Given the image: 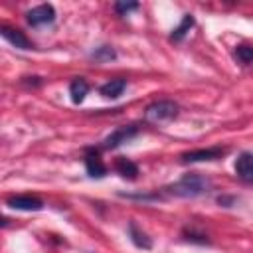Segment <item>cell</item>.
<instances>
[{
	"label": "cell",
	"mask_w": 253,
	"mask_h": 253,
	"mask_svg": "<svg viewBox=\"0 0 253 253\" xmlns=\"http://www.w3.org/2000/svg\"><path fill=\"white\" fill-rule=\"evenodd\" d=\"M87 93H89V85H87L85 79L77 77V79L71 81V85H69V95H71V101H73L75 105L83 103V99H85Z\"/></svg>",
	"instance_id": "13"
},
{
	"label": "cell",
	"mask_w": 253,
	"mask_h": 253,
	"mask_svg": "<svg viewBox=\"0 0 253 253\" xmlns=\"http://www.w3.org/2000/svg\"><path fill=\"white\" fill-rule=\"evenodd\" d=\"M115 170H117L123 178H128V180H134V178L138 176V166H136L132 160L125 158V156L117 158V162H115Z\"/></svg>",
	"instance_id": "11"
},
{
	"label": "cell",
	"mask_w": 253,
	"mask_h": 253,
	"mask_svg": "<svg viewBox=\"0 0 253 253\" xmlns=\"http://www.w3.org/2000/svg\"><path fill=\"white\" fill-rule=\"evenodd\" d=\"M126 89V81L125 79H111L107 81L105 85H101V95L107 97V99H117L123 95V91Z\"/></svg>",
	"instance_id": "10"
},
{
	"label": "cell",
	"mask_w": 253,
	"mask_h": 253,
	"mask_svg": "<svg viewBox=\"0 0 253 253\" xmlns=\"http://www.w3.org/2000/svg\"><path fill=\"white\" fill-rule=\"evenodd\" d=\"M26 20L30 26L38 28V26H45V24H51L55 20V8L51 4H40L32 10H28L26 14Z\"/></svg>",
	"instance_id": "3"
},
{
	"label": "cell",
	"mask_w": 253,
	"mask_h": 253,
	"mask_svg": "<svg viewBox=\"0 0 253 253\" xmlns=\"http://www.w3.org/2000/svg\"><path fill=\"white\" fill-rule=\"evenodd\" d=\"M194 24H196L194 16H192V14H184V18H182L180 26L172 30V34H170V40H172V42H182V40L186 38V34L190 32V28L194 26Z\"/></svg>",
	"instance_id": "14"
},
{
	"label": "cell",
	"mask_w": 253,
	"mask_h": 253,
	"mask_svg": "<svg viewBox=\"0 0 253 253\" xmlns=\"http://www.w3.org/2000/svg\"><path fill=\"white\" fill-rule=\"evenodd\" d=\"M235 57L245 65L253 63V45H237L235 47Z\"/></svg>",
	"instance_id": "16"
},
{
	"label": "cell",
	"mask_w": 253,
	"mask_h": 253,
	"mask_svg": "<svg viewBox=\"0 0 253 253\" xmlns=\"http://www.w3.org/2000/svg\"><path fill=\"white\" fill-rule=\"evenodd\" d=\"M0 34H2V38L6 42H10L18 49H32L34 47V43L26 38V34L22 30H16V28H10V26H2L0 28Z\"/></svg>",
	"instance_id": "7"
},
{
	"label": "cell",
	"mask_w": 253,
	"mask_h": 253,
	"mask_svg": "<svg viewBox=\"0 0 253 253\" xmlns=\"http://www.w3.org/2000/svg\"><path fill=\"white\" fill-rule=\"evenodd\" d=\"M136 8H138V2H117L115 4V12L119 16H126L128 12H132Z\"/></svg>",
	"instance_id": "17"
},
{
	"label": "cell",
	"mask_w": 253,
	"mask_h": 253,
	"mask_svg": "<svg viewBox=\"0 0 253 253\" xmlns=\"http://www.w3.org/2000/svg\"><path fill=\"white\" fill-rule=\"evenodd\" d=\"M85 168H87V174L91 178H103L107 174V166L99 158L97 150H89V154L85 156Z\"/></svg>",
	"instance_id": "9"
},
{
	"label": "cell",
	"mask_w": 253,
	"mask_h": 253,
	"mask_svg": "<svg viewBox=\"0 0 253 253\" xmlns=\"http://www.w3.org/2000/svg\"><path fill=\"white\" fill-rule=\"evenodd\" d=\"M235 174L243 182H253V152H243L235 160Z\"/></svg>",
	"instance_id": "8"
},
{
	"label": "cell",
	"mask_w": 253,
	"mask_h": 253,
	"mask_svg": "<svg viewBox=\"0 0 253 253\" xmlns=\"http://www.w3.org/2000/svg\"><path fill=\"white\" fill-rule=\"evenodd\" d=\"M138 134V126H134V125H128V126H119V128H115L105 140H103V148H107V150H113V148H117V146H121L123 142H126V140H130L132 136H136Z\"/></svg>",
	"instance_id": "4"
},
{
	"label": "cell",
	"mask_w": 253,
	"mask_h": 253,
	"mask_svg": "<svg viewBox=\"0 0 253 253\" xmlns=\"http://www.w3.org/2000/svg\"><path fill=\"white\" fill-rule=\"evenodd\" d=\"M225 154L223 148H200V150H190L182 154V162H208V160H217Z\"/></svg>",
	"instance_id": "6"
},
{
	"label": "cell",
	"mask_w": 253,
	"mask_h": 253,
	"mask_svg": "<svg viewBox=\"0 0 253 253\" xmlns=\"http://www.w3.org/2000/svg\"><path fill=\"white\" fill-rule=\"evenodd\" d=\"M115 57H117V53L111 45H101V47H95L91 51V59H95L97 63H105V61H111Z\"/></svg>",
	"instance_id": "15"
},
{
	"label": "cell",
	"mask_w": 253,
	"mask_h": 253,
	"mask_svg": "<svg viewBox=\"0 0 253 253\" xmlns=\"http://www.w3.org/2000/svg\"><path fill=\"white\" fill-rule=\"evenodd\" d=\"M186 239L188 241H198V243H208V237L206 235H198V233H186Z\"/></svg>",
	"instance_id": "18"
},
{
	"label": "cell",
	"mask_w": 253,
	"mask_h": 253,
	"mask_svg": "<svg viewBox=\"0 0 253 253\" xmlns=\"http://www.w3.org/2000/svg\"><path fill=\"white\" fill-rule=\"evenodd\" d=\"M210 188H211L210 178H206L202 174H186L184 178H180L178 182L168 186L166 190L178 198H198V196L208 194Z\"/></svg>",
	"instance_id": "1"
},
{
	"label": "cell",
	"mask_w": 253,
	"mask_h": 253,
	"mask_svg": "<svg viewBox=\"0 0 253 253\" xmlns=\"http://www.w3.org/2000/svg\"><path fill=\"white\" fill-rule=\"evenodd\" d=\"M6 206H10L12 210H20V211H38L43 208V202L38 196L22 194V196H10L6 200Z\"/></svg>",
	"instance_id": "5"
},
{
	"label": "cell",
	"mask_w": 253,
	"mask_h": 253,
	"mask_svg": "<svg viewBox=\"0 0 253 253\" xmlns=\"http://www.w3.org/2000/svg\"><path fill=\"white\" fill-rule=\"evenodd\" d=\"M128 237H130V241H132L136 247H140V249H150V247H152L150 237H148L144 231H140L134 221L128 223Z\"/></svg>",
	"instance_id": "12"
},
{
	"label": "cell",
	"mask_w": 253,
	"mask_h": 253,
	"mask_svg": "<svg viewBox=\"0 0 253 253\" xmlns=\"http://www.w3.org/2000/svg\"><path fill=\"white\" fill-rule=\"evenodd\" d=\"M176 115H178V105H176L174 101H168V99L154 101V103H150V105L146 107V111H144V119H146L148 123H154V125L172 121Z\"/></svg>",
	"instance_id": "2"
}]
</instances>
